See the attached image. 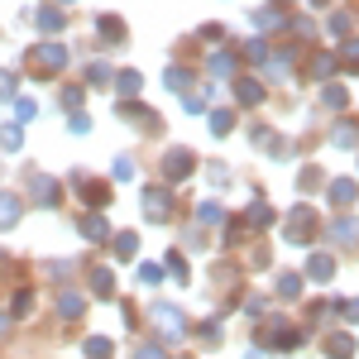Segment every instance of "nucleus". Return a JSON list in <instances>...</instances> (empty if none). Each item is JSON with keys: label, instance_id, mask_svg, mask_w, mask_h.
<instances>
[{"label": "nucleus", "instance_id": "1", "mask_svg": "<svg viewBox=\"0 0 359 359\" xmlns=\"http://www.w3.org/2000/svg\"><path fill=\"white\" fill-rule=\"evenodd\" d=\"M57 67H67V48H62V43H39V48L29 53V72H34V77H53Z\"/></svg>", "mask_w": 359, "mask_h": 359}, {"label": "nucleus", "instance_id": "2", "mask_svg": "<svg viewBox=\"0 0 359 359\" xmlns=\"http://www.w3.org/2000/svg\"><path fill=\"white\" fill-rule=\"evenodd\" d=\"M283 235H287V245H311V235H316V211H311V206H292V216L283 221Z\"/></svg>", "mask_w": 359, "mask_h": 359}, {"label": "nucleus", "instance_id": "3", "mask_svg": "<svg viewBox=\"0 0 359 359\" xmlns=\"http://www.w3.org/2000/svg\"><path fill=\"white\" fill-rule=\"evenodd\" d=\"M149 316H154V326L163 331V340H182V335H187V316H182L177 306L154 302V306H149Z\"/></svg>", "mask_w": 359, "mask_h": 359}, {"label": "nucleus", "instance_id": "4", "mask_svg": "<svg viewBox=\"0 0 359 359\" xmlns=\"http://www.w3.org/2000/svg\"><path fill=\"white\" fill-rule=\"evenodd\" d=\"M192 163H196L192 149H168V158H163V177H168V182H182V177H192Z\"/></svg>", "mask_w": 359, "mask_h": 359}, {"label": "nucleus", "instance_id": "5", "mask_svg": "<svg viewBox=\"0 0 359 359\" xmlns=\"http://www.w3.org/2000/svg\"><path fill=\"white\" fill-rule=\"evenodd\" d=\"M264 340H269V345H273V350H297V345H302V331H292V326H269V331H264Z\"/></svg>", "mask_w": 359, "mask_h": 359}, {"label": "nucleus", "instance_id": "6", "mask_svg": "<svg viewBox=\"0 0 359 359\" xmlns=\"http://www.w3.org/2000/svg\"><path fill=\"white\" fill-rule=\"evenodd\" d=\"M144 206H149V221H168V206H172L168 187H149L144 192Z\"/></svg>", "mask_w": 359, "mask_h": 359}, {"label": "nucleus", "instance_id": "7", "mask_svg": "<svg viewBox=\"0 0 359 359\" xmlns=\"http://www.w3.org/2000/svg\"><path fill=\"white\" fill-rule=\"evenodd\" d=\"M306 278H311V283H331L335 278V259L331 254H311V259H306Z\"/></svg>", "mask_w": 359, "mask_h": 359}, {"label": "nucleus", "instance_id": "8", "mask_svg": "<svg viewBox=\"0 0 359 359\" xmlns=\"http://www.w3.org/2000/svg\"><path fill=\"white\" fill-rule=\"evenodd\" d=\"M235 96H240V106H259L269 91H264V82H259V77H240V82H235Z\"/></svg>", "mask_w": 359, "mask_h": 359}, {"label": "nucleus", "instance_id": "9", "mask_svg": "<svg viewBox=\"0 0 359 359\" xmlns=\"http://www.w3.org/2000/svg\"><path fill=\"white\" fill-rule=\"evenodd\" d=\"M350 355H355V335H345V331L326 335V359H350Z\"/></svg>", "mask_w": 359, "mask_h": 359}, {"label": "nucleus", "instance_id": "10", "mask_svg": "<svg viewBox=\"0 0 359 359\" xmlns=\"http://www.w3.org/2000/svg\"><path fill=\"white\" fill-rule=\"evenodd\" d=\"M331 201H335V206H355V201H359V182L335 177V182H331Z\"/></svg>", "mask_w": 359, "mask_h": 359}, {"label": "nucleus", "instance_id": "11", "mask_svg": "<svg viewBox=\"0 0 359 359\" xmlns=\"http://www.w3.org/2000/svg\"><path fill=\"white\" fill-rule=\"evenodd\" d=\"M62 25H67V15H62L57 5H43V10H39V29H43V34H57Z\"/></svg>", "mask_w": 359, "mask_h": 359}, {"label": "nucleus", "instance_id": "12", "mask_svg": "<svg viewBox=\"0 0 359 359\" xmlns=\"http://www.w3.org/2000/svg\"><path fill=\"white\" fill-rule=\"evenodd\" d=\"M15 221H20V196L0 192V230H10Z\"/></svg>", "mask_w": 359, "mask_h": 359}, {"label": "nucleus", "instance_id": "13", "mask_svg": "<svg viewBox=\"0 0 359 359\" xmlns=\"http://www.w3.org/2000/svg\"><path fill=\"white\" fill-rule=\"evenodd\" d=\"M96 34H101L106 43H120V39H125V25L111 20V15H101V20H96Z\"/></svg>", "mask_w": 359, "mask_h": 359}, {"label": "nucleus", "instance_id": "14", "mask_svg": "<svg viewBox=\"0 0 359 359\" xmlns=\"http://www.w3.org/2000/svg\"><path fill=\"white\" fill-rule=\"evenodd\" d=\"M335 144H340V149H355L359 144V125L355 120H340V125H335Z\"/></svg>", "mask_w": 359, "mask_h": 359}, {"label": "nucleus", "instance_id": "15", "mask_svg": "<svg viewBox=\"0 0 359 359\" xmlns=\"http://www.w3.org/2000/svg\"><path fill=\"white\" fill-rule=\"evenodd\" d=\"M82 235H86V240H106V235H111L106 216H82Z\"/></svg>", "mask_w": 359, "mask_h": 359}, {"label": "nucleus", "instance_id": "16", "mask_svg": "<svg viewBox=\"0 0 359 359\" xmlns=\"http://www.w3.org/2000/svg\"><path fill=\"white\" fill-rule=\"evenodd\" d=\"M278 25H283V15H278V5H264V10L254 15V29H259V34H269V29H278Z\"/></svg>", "mask_w": 359, "mask_h": 359}, {"label": "nucleus", "instance_id": "17", "mask_svg": "<svg viewBox=\"0 0 359 359\" xmlns=\"http://www.w3.org/2000/svg\"><path fill=\"white\" fill-rule=\"evenodd\" d=\"M168 91H192V72H187V67H168Z\"/></svg>", "mask_w": 359, "mask_h": 359}, {"label": "nucleus", "instance_id": "18", "mask_svg": "<svg viewBox=\"0 0 359 359\" xmlns=\"http://www.w3.org/2000/svg\"><path fill=\"white\" fill-rule=\"evenodd\" d=\"M82 350H86V359H111V350H115V345L106 340V335H91V340H86Z\"/></svg>", "mask_w": 359, "mask_h": 359}, {"label": "nucleus", "instance_id": "19", "mask_svg": "<svg viewBox=\"0 0 359 359\" xmlns=\"http://www.w3.org/2000/svg\"><path fill=\"white\" fill-rule=\"evenodd\" d=\"M91 292H96V297H115V278L106 273V269H96V273H91Z\"/></svg>", "mask_w": 359, "mask_h": 359}, {"label": "nucleus", "instance_id": "20", "mask_svg": "<svg viewBox=\"0 0 359 359\" xmlns=\"http://www.w3.org/2000/svg\"><path fill=\"white\" fill-rule=\"evenodd\" d=\"M269 72H273V77H287V72H292V57H287V48H269Z\"/></svg>", "mask_w": 359, "mask_h": 359}, {"label": "nucleus", "instance_id": "21", "mask_svg": "<svg viewBox=\"0 0 359 359\" xmlns=\"http://www.w3.org/2000/svg\"><path fill=\"white\" fill-rule=\"evenodd\" d=\"M331 240H340V245H355V240H359V225H355V221H335V225H331Z\"/></svg>", "mask_w": 359, "mask_h": 359}, {"label": "nucleus", "instance_id": "22", "mask_svg": "<svg viewBox=\"0 0 359 359\" xmlns=\"http://www.w3.org/2000/svg\"><path fill=\"white\" fill-rule=\"evenodd\" d=\"M278 297H302V273H283L278 278Z\"/></svg>", "mask_w": 359, "mask_h": 359}, {"label": "nucleus", "instance_id": "23", "mask_svg": "<svg viewBox=\"0 0 359 359\" xmlns=\"http://www.w3.org/2000/svg\"><path fill=\"white\" fill-rule=\"evenodd\" d=\"M196 221H201V225H221V221H225L221 201H201V211H196Z\"/></svg>", "mask_w": 359, "mask_h": 359}, {"label": "nucleus", "instance_id": "24", "mask_svg": "<svg viewBox=\"0 0 359 359\" xmlns=\"http://www.w3.org/2000/svg\"><path fill=\"white\" fill-rule=\"evenodd\" d=\"M115 86H120V96H139L144 77H139V72H120V77H115Z\"/></svg>", "mask_w": 359, "mask_h": 359}, {"label": "nucleus", "instance_id": "25", "mask_svg": "<svg viewBox=\"0 0 359 359\" xmlns=\"http://www.w3.org/2000/svg\"><path fill=\"white\" fill-rule=\"evenodd\" d=\"M57 311L77 321V316H82V297H77V292H62V297H57Z\"/></svg>", "mask_w": 359, "mask_h": 359}, {"label": "nucleus", "instance_id": "26", "mask_svg": "<svg viewBox=\"0 0 359 359\" xmlns=\"http://www.w3.org/2000/svg\"><path fill=\"white\" fill-rule=\"evenodd\" d=\"M321 101H326V106H331V111H345V101H350V96H345V86H326V91H321Z\"/></svg>", "mask_w": 359, "mask_h": 359}, {"label": "nucleus", "instance_id": "27", "mask_svg": "<svg viewBox=\"0 0 359 359\" xmlns=\"http://www.w3.org/2000/svg\"><path fill=\"white\" fill-rule=\"evenodd\" d=\"M206 67H211L216 77H230V72H235V57H230V53H211V62H206Z\"/></svg>", "mask_w": 359, "mask_h": 359}, {"label": "nucleus", "instance_id": "28", "mask_svg": "<svg viewBox=\"0 0 359 359\" xmlns=\"http://www.w3.org/2000/svg\"><path fill=\"white\" fill-rule=\"evenodd\" d=\"M135 249H139V240L130 235V230H125V235H115V254H120V259H135Z\"/></svg>", "mask_w": 359, "mask_h": 359}, {"label": "nucleus", "instance_id": "29", "mask_svg": "<svg viewBox=\"0 0 359 359\" xmlns=\"http://www.w3.org/2000/svg\"><path fill=\"white\" fill-rule=\"evenodd\" d=\"M230 125H235L230 111H211V135H230Z\"/></svg>", "mask_w": 359, "mask_h": 359}, {"label": "nucleus", "instance_id": "30", "mask_svg": "<svg viewBox=\"0 0 359 359\" xmlns=\"http://www.w3.org/2000/svg\"><path fill=\"white\" fill-rule=\"evenodd\" d=\"M340 62H345V67H350V72H359V43H355V39H350V43H345V53H340Z\"/></svg>", "mask_w": 359, "mask_h": 359}, {"label": "nucleus", "instance_id": "31", "mask_svg": "<svg viewBox=\"0 0 359 359\" xmlns=\"http://www.w3.org/2000/svg\"><path fill=\"white\" fill-rule=\"evenodd\" d=\"M331 67H335V57H311V77H331Z\"/></svg>", "mask_w": 359, "mask_h": 359}, {"label": "nucleus", "instance_id": "32", "mask_svg": "<svg viewBox=\"0 0 359 359\" xmlns=\"http://www.w3.org/2000/svg\"><path fill=\"white\" fill-rule=\"evenodd\" d=\"M249 57H254V62H269V43H264V39H249V48H245Z\"/></svg>", "mask_w": 359, "mask_h": 359}, {"label": "nucleus", "instance_id": "33", "mask_svg": "<svg viewBox=\"0 0 359 359\" xmlns=\"http://www.w3.org/2000/svg\"><path fill=\"white\" fill-rule=\"evenodd\" d=\"M269 221H273L269 206H249V225H269Z\"/></svg>", "mask_w": 359, "mask_h": 359}, {"label": "nucleus", "instance_id": "34", "mask_svg": "<svg viewBox=\"0 0 359 359\" xmlns=\"http://www.w3.org/2000/svg\"><path fill=\"white\" fill-rule=\"evenodd\" d=\"M335 311H340L345 321H359V297H350V302H340V306H335Z\"/></svg>", "mask_w": 359, "mask_h": 359}, {"label": "nucleus", "instance_id": "35", "mask_svg": "<svg viewBox=\"0 0 359 359\" xmlns=\"http://www.w3.org/2000/svg\"><path fill=\"white\" fill-rule=\"evenodd\" d=\"M168 269H172L177 283H182V278H187V259H182V254H168Z\"/></svg>", "mask_w": 359, "mask_h": 359}, {"label": "nucleus", "instance_id": "36", "mask_svg": "<svg viewBox=\"0 0 359 359\" xmlns=\"http://www.w3.org/2000/svg\"><path fill=\"white\" fill-rule=\"evenodd\" d=\"M115 177L130 182V177H135V163H130V158H115Z\"/></svg>", "mask_w": 359, "mask_h": 359}, {"label": "nucleus", "instance_id": "37", "mask_svg": "<svg viewBox=\"0 0 359 359\" xmlns=\"http://www.w3.org/2000/svg\"><path fill=\"white\" fill-rule=\"evenodd\" d=\"M331 34H335V39H345V34H350V15H335V20H331Z\"/></svg>", "mask_w": 359, "mask_h": 359}, {"label": "nucleus", "instance_id": "38", "mask_svg": "<svg viewBox=\"0 0 359 359\" xmlns=\"http://www.w3.org/2000/svg\"><path fill=\"white\" fill-rule=\"evenodd\" d=\"M62 106H67V111H77V106H82V91H77V86H67V91H62Z\"/></svg>", "mask_w": 359, "mask_h": 359}, {"label": "nucleus", "instance_id": "39", "mask_svg": "<svg viewBox=\"0 0 359 359\" xmlns=\"http://www.w3.org/2000/svg\"><path fill=\"white\" fill-rule=\"evenodd\" d=\"M135 359H168V355L158 350V345H139V350H135Z\"/></svg>", "mask_w": 359, "mask_h": 359}, {"label": "nucleus", "instance_id": "40", "mask_svg": "<svg viewBox=\"0 0 359 359\" xmlns=\"http://www.w3.org/2000/svg\"><path fill=\"white\" fill-rule=\"evenodd\" d=\"M10 96H15V77H10V72H0V101H10Z\"/></svg>", "mask_w": 359, "mask_h": 359}, {"label": "nucleus", "instance_id": "41", "mask_svg": "<svg viewBox=\"0 0 359 359\" xmlns=\"http://www.w3.org/2000/svg\"><path fill=\"white\" fill-rule=\"evenodd\" d=\"M86 77H91V82H106V77H111V67H106V62H91V72H86Z\"/></svg>", "mask_w": 359, "mask_h": 359}, {"label": "nucleus", "instance_id": "42", "mask_svg": "<svg viewBox=\"0 0 359 359\" xmlns=\"http://www.w3.org/2000/svg\"><path fill=\"white\" fill-rule=\"evenodd\" d=\"M139 278H144V283H149V287H154V283H158V278H163V273H158V269H154V264H144V269H139Z\"/></svg>", "mask_w": 359, "mask_h": 359}, {"label": "nucleus", "instance_id": "43", "mask_svg": "<svg viewBox=\"0 0 359 359\" xmlns=\"http://www.w3.org/2000/svg\"><path fill=\"white\" fill-rule=\"evenodd\" d=\"M5 331H10V321H5V316H0V335H5Z\"/></svg>", "mask_w": 359, "mask_h": 359}]
</instances>
